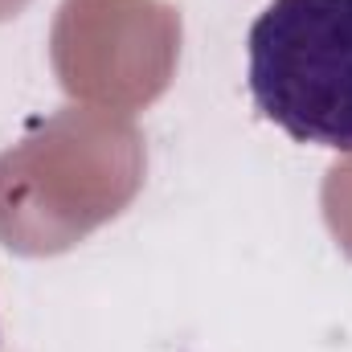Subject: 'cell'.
Masks as SVG:
<instances>
[{"label":"cell","instance_id":"6da1fadb","mask_svg":"<svg viewBox=\"0 0 352 352\" xmlns=\"http://www.w3.org/2000/svg\"><path fill=\"white\" fill-rule=\"evenodd\" d=\"M246 50L250 94L270 123L352 152V0H270Z\"/></svg>","mask_w":352,"mask_h":352}]
</instances>
